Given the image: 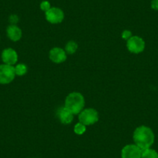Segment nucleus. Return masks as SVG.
I'll return each instance as SVG.
<instances>
[{
  "mask_svg": "<svg viewBox=\"0 0 158 158\" xmlns=\"http://www.w3.org/2000/svg\"><path fill=\"white\" fill-rule=\"evenodd\" d=\"M86 126H85L84 124H82L81 123H78L76 124L74 126V131L76 134L77 135H81L86 131Z\"/></svg>",
  "mask_w": 158,
  "mask_h": 158,
  "instance_id": "obj_15",
  "label": "nucleus"
},
{
  "mask_svg": "<svg viewBox=\"0 0 158 158\" xmlns=\"http://www.w3.org/2000/svg\"><path fill=\"white\" fill-rule=\"evenodd\" d=\"M85 106V98L79 92H72L67 96L65 99L64 107L74 115L79 114L83 110Z\"/></svg>",
  "mask_w": 158,
  "mask_h": 158,
  "instance_id": "obj_2",
  "label": "nucleus"
},
{
  "mask_svg": "<svg viewBox=\"0 0 158 158\" xmlns=\"http://www.w3.org/2000/svg\"><path fill=\"white\" fill-rule=\"evenodd\" d=\"M6 33L8 37L14 42L19 40L22 37V30L16 25L11 24V25L7 27Z\"/></svg>",
  "mask_w": 158,
  "mask_h": 158,
  "instance_id": "obj_11",
  "label": "nucleus"
},
{
  "mask_svg": "<svg viewBox=\"0 0 158 158\" xmlns=\"http://www.w3.org/2000/svg\"><path fill=\"white\" fill-rule=\"evenodd\" d=\"M1 57H2V60L4 64L12 65V66L15 64L18 60L17 53L13 48H6V49L3 50Z\"/></svg>",
  "mask_w": 158,
  "mask_h": 158,
  "instance_id": "obj_8",
  "label": "nucleus"
},
{
  "mask_svg": "<svg viewBox=\"0 0 158 158\" xmlns=\"http://www.w3.org/2000/svg\"><path fill=\"white\" fill-rule=\"evenodd\" d=\"M18 21H19V17L16 15H12V16H10V22L13 25H16Z\"/></svg>",
  "mask_w": 158,
  "mask_h": 158,
  "instance_id": "obj_18",
  "label": "nucleus"
},
{
  "mask_svg": "<svg viewBox=\"0 0 158 158\" xmlns=\"http://www.w3.org/2000/svg\"><path fill=\"white\" fill-rule=\"evenodd\" d=\"M133 140L135 144L142 150L148 149L154 142V134L149 127L141 126L137 127L133 133Z\"/></svg>",
  "mask_w": 158,
  "mask_h": 158,
  "instance_id": "obj_1",
  "label": "nucleus"
},
{
  "mask_svg": "<svg viewBox=\"0 0 158 158\" xmlns=\"http://www.w3.org/2000/svg\"><path fill=\"white\" fill-rule=\"evenodd\" d=\"M16 76L14 67L2 64H0V84L7 85L13 81Z\"/></svg>",
  "mask_w": 158,
  "mask_h": 158,
  "instance_id": "obj_4",
  "label": "nucleus"
},
{
  "mask_svg": "<svg viewBox=\"0 0 158 158\" xmlns=\"http://www.w3.org/2000/svg\"><path fill=\"white\" fill-rule=\"evenodd\" d=\"M79 122L84 124L85 126L93 125L98 120V113L95 109H83L78 116Z\"/></svg>",
  "mask_w": 158,
  "mask_h": 158,
  "instance_id": "obj_3",
  "label": "nucleus"
},
{
  "mask_svg": "<svg viewBox=\"0 0 158 158\" xmlns=\"http://www.w3.org/2000/svg\"><path fill=\"white\" fill-rule=\"evenodd\" d=\"M45 16H46V19L49 23L57 24L60 23L63 21L64 18V14L60 9L57 8V7H52L49 10L45 12Z\"/></svg>",
  "mask_w": 158,
  "mask_h": 158,
  "instance_id": "obj_6",
  "label": "nucleus"
},
{
  "mask_svg": "<svg viewBox=\"0 0 158 158\" xmlns=\"http://www.w3.org/2000/svg\"><path fill=\"white\" fill-rule=\"evenodd\" d=\"M50 59L53 62L57 64L62 63L67 59V53L64 50L60 48H52L50 51Z\"/></svg>",
  "mask_w": 158,
  "mask_h": 158,
  "instance_id": "obj_9",
  "label": "nucleus"
},
{
  "mask_svg": "<svg viewBox=\"0 0 158 158\" xmlns=\"http://www.w3.org/2000/svg\"><path fill=\"white\" fill-rule=\"evenodd\" d=\"M40 10H43V11L44 12H47L48 10H49L51 8V3H50L48 1H43V2L40 3Z\"/></svg>",
  "mask_w": 158,
  "mask_h": 158,
  "instance_id": "obj_16",
  "label": "nucleus"
},
{
  "mask_svg": "<svg viewBox=\"0 0 158 158\" xmlns=\"http://www.w3.org/2000/svg\"><path fill=\"white\" fill-rule=\"evenodd\" d=\"M74 114L70 112L66 107H61L57 111V116L60 122L64 124H70L74 119Z\"/></svg>",
  "mask_w": 158,
  "mask_h": 158,
  "instance_id": "obj_10",
  "label": "nucleus"
},
{
  "mask_svg": "<svg viewBox=\"0 0 158 158\" xmlns=\"http://www.w3.org/2000/svg\"><path fill=\"white\" fill-rule=\"evenodd\" d=\"M151 8L154 10H158V0H152Z\"/></svg>",
  "mask_w": 158,
  "mask_h": 158,
  "instance_id": "obj_19",
  "label": "nucleus"
},
{
  "mask_svg": "<svg viewBox=\"0 0 158 158\" xmlns=\"http://www.w3.org/2000/svg\"><path fill=\"white\" fill-rule=\"evenodd\" d=\"M15 72H16V75L18 76H23L27 72V67L26 64H18L17 65L14 67Z\"/></svg>",
  "mask_w": 158,
  "mask_h": 158,
  "instance_id": "obj_14",
  "label": "nucleus"
},
{
  "mask_svg": "<svg viewBox=\"0 0 158 158\" xmlns=\"http://www.w3.org/2000/svg\"><path fill=\"white\" fill-rule=\"evenodd\" d=\"M132 36V33L129 30H124L122 33V37L123 38L124 40H128L130 37Z\"/></svg>",
  "mask_w": 158,
  "mask_h": 158,
  "instance_id": "obj_17",
  "label": "nucleus"
},
{
  "mask_svg": "<svg viewBox=\"0 0 158 158\" xmlns=\"http://www.w3.org/2000/svg\"><path fill=\"white\" fill-rule=\"evenodd\" d=\"M77 49V44L74 41H69L65 46V52L68 54H73Z\"/></svg>",
  "mask_w": 158,
  "mask_h": 158,
  "instance_id": "obj_13",
  "label": "nucleus"
},
{
  "mask_svg": "<svg viewBox=\"0 0 158 158\" xmlns=\"http://www.w3.org/2000/svg\"><path fill=\"white\" fill-rule=\"evenodd\" d=\"M143 150L136 144L125 146L121 151L122 158H141Z\"/></svg>",
  "mask_w": 158,
  "mask_h": 158,
  "instance_id": "obj_7",
  "label": "nucleus"
},
{
  "mask_svg": "<svg viewBox=\"0 0 158 158\" xmlns=\"http://www.w3.org/2000/svg\"><path fill=\"white\" fill-rule=\"evenodd\" d=\"M127 47L131 53L139 54V53L143 52L145 48V42L139 36H133L127 40Z\"/></svg>",
  "mask_w": 158,
  "mask_h": 158,
  "instance_id": "obj_5",
  "label": "nucleus"
},
{
  "mask_svg": "<svg viewBox=\"0 0 158 158\" xmlns=\"http://www.w3.org/2000/svg\"><path fill=\"white\" fill-rule=\"evenodd\" d=\"M141 158H158V153L153 149H146L142 151Z\"/></svg>",
  "mask_w": 158,
  "mask_h": 158,
  "instance_id": "obj_12",
  "label": "nucleus"
}]
</instances>
